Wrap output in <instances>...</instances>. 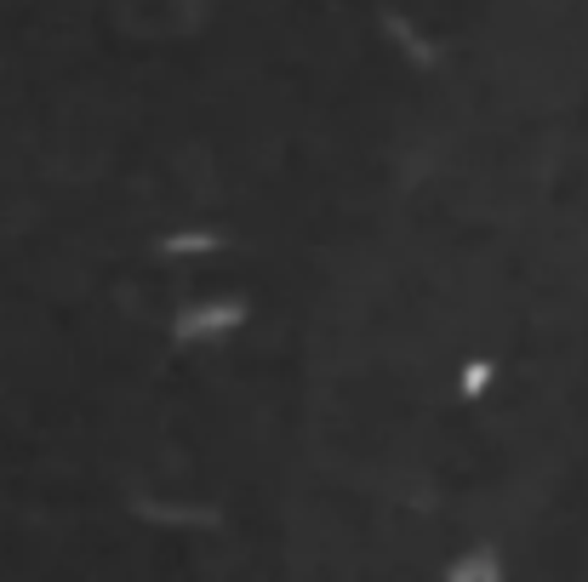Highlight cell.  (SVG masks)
Instances as JSON below:
<instances>
[{
  "label": "cell",
  "mask_w": 588,
  "mask_h": 582,
  "mask_svg": "<svg viewBox=\"0 0 588 582\" xmlns=\"http://www.w3.org/2000/svg\"><path fill=\"white\" fill-rule=\"evenodd\" d=\"M217 246H223L217 235H172L166 240V251H217Z\"/></svg>",
  "instance_id": "cell-3"
},
{
  "label": "cell",
  "mask_w": 588,
  "mask_h": 582,
  "mask_svg": "<svg viewBox=\"0 0 588 582\" xmlns=\"http://www.w3.org/2000/svg\"><path fill=\"white\" fill-rule=\"evenodd\" d=\"M463 577H497V560H492V554H474V560H457V566H451V582H463Z\"/></svg>",
  "instance_id": "cell-2"
},
{
  "label": "cell",
  "mask_w": 588,
  "mask_h": 582,
  "mask_svg": "<svg viewBox=\"0 0 588 582\" xmlns=\"http://www.w3.org/2000/svg\"><path fill=\"white\" fill-rule=\"evenodd\" d=\"M240 320H246L240 302H207V309H184V314H177L172 332L189 343V337H207V332H228V325H240Z\"/></svg>",
  "instance_id": "cell-1"
},
{
  "label": "cell",
  "mask_w": 588,
  "mask_h": 582,
  "mask_svg": "<svg viewBox=\"0 0 588 582\" xmlns=\"http://www.w3.org/2000/svg\"><path fill=\"white\" fill-rule=\"evenodd\" d=\"M485 377H492V366H485V360H474V366L463 371V394H480V389H485Z\"/></svg>",
  "instance_id": "cell-4"
}]
</instances>
